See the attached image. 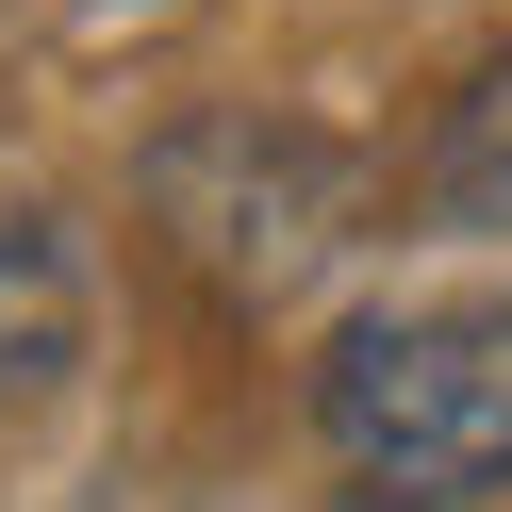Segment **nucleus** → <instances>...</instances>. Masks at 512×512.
Returning a JSON list of instances; mask_svg holds the SVG:
<instances>
[{
  "instance_id": "1",
  "label": "nucleus",
  "mask_w": 512,
  "mask_h": 512,
  "mask_svg": "<svg viewBox=\"0 0 512 512\" xmlns=\"http://www.w3.org/2000/svg\"><path fill=\"white\" fill-rule=\"evenodd\" d=\"M314 446L347 512H463L512 496V298H413L314 364Z\"/></svg>"
},
{
  "instance_id": "2",
  "label": "nucleus",
  "mask_w": 512,
  "mask_h": 512,
  "mask_svg": "<svg viewBox=\"0 0 512 512\" xmlns=\"http://www.w3.org/2000/svg\"><path fill=\"white\" fill-rule=\"evenodd\" d=\"M83 364V248L67 215H0V397H50Z\"/></svg>"
},
{
  "instance_id": "3",
  "label": "nucleus",
  "mask_w": 512,
  "mask_h": 512,
  "mask_svg": "<svg viewBox=\"0 0 512 512\" xmlns=\"http://www.w3.org/2000/svg\"><path fill=\"white\" fill-rule=\"evenodd\" d=\"M430 215H446V232H512V50L446 100V133H430Z\"/></svg>"
}]
</instances>
